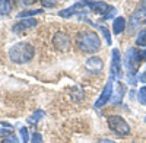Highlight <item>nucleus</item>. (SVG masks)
<instances>
[{"label":"nucleus","mask_w":146,"mask_h":143,"mask_svg":"<svg viewBox=\"0 0 146 143\" xmlns=\"http://www.w3.org/2000/svg\"><path fill=\"white\" fill-rule=\"evenodd\" d=\"M75 42H76V47L83 53L95 54L101 50V37L94 29L86 28V29L79 31L75 38Z\"/></svg>","instance_id":"1"},{"label":"nucleus","mask_w":146,"mask_h":143,"mask_svg":"<svg viewBox=\"0 0 146 143\" xmlns=\"http://www.w3.org/2000/svg\"><path fill=\"white\" fill-rule=\"evenodd\" d=\"M35 56V47L29 41H19L9 48V58L15 64H27Z\"/></svg>","instance_id":"2"},{"label":"nucleus","mask_w":146,"mask_h":143,"mask_svg":"<svg viewBox=\"0 0 146 143\" xmlns=\"http://www.w3.org/2000/svg\"><path fill=\"white\" fill-rule=\"evenodd\" d=\"M142 57H140V50L135 48V47H130L127 48V51L123 56V66L126 69V73H131L136 75V72L139 69V66L142 64Z\"/></svg>","instance_id":"3"},{"label":"nucleus","mask_w":146,"mask_h":143,"mask_svg":"<svg viewBox=\"0 0 146 143\" xmlns=\"http://www.w3.org/2000/svg\"><path fill=\"white\" fill-rule=\"evenodd\" d=\"M107 123H108V128L118 137H127L131 133V128H130L129 123L121 115H117V114L110 115Z\"/></svg>","instance_id":"4"},{"label":"nucleus","mask_w":146,"mask_h":143,"mask_svg":"<svg viewBox=\"0 0 146 143\" xmlns=\"http://www.w3.org/2000/svg\"><path fill=\"white\" fill-rule=\"evenodd\" d=\"M110 77L118 80L123 75V58H121L120 50L118 48H113L111 51V62H110Z\"/></svg>","instance_id":"5"},{"label":"nucleus","mask_w":146,"mask_h":143,"mask_svg":"<svg viewBox=\"0 0 146 143\" xmlns=\"http://www.w3.org/2000/svg\"><path fill=\"white\" fill-rule=\"evenodd\" d=\"M114 79H111V77H108V80H107V83H105V86H104V89H102V92L100 93V97H98V99L95 101V104H94V107L96 110L98 108H102L104 105H107L110 101H111V98H113V93H114Z\"/></svg>","instance_id":"6"},{"label":"nucleus","mask_w":146,"mask_h":143,"mask_svg":"<svg viewBox=\"0 0 146 143\" xmlns=\"http://www.w3.org/2000/svg\"><path fill=\"white\" fill-rule=\"evenodd\" d=\"M53 45L57 51H67L70 48V37L67 32L57 31L53 35Z\"/></svg>","instance_id":"7"},{"label":"nucleus","mask_w":146,"mask_h":143,"mask_svg":"<svg viewBox=\"0 0 146 143\" xmlns=\"http://www.w3.org/2000/svg\"><path fill=\"white\" fill-rule=\"evenodd\" d=\"M145 21H146V7L140 6L139 9L135 10V13L130 16L129 26H127V28H129V32H130V34H131V32H135Z\"/></svg>","instance_id":"8"},{"label":"nucleus","mask_w":146,"mask_h":143,"mask_svg":"<svg viewBox=\"0 0 146 143\" xmlns=\"http://www.w3.org/2000/svg\"><path fill=\"white\" fill-rule=\"evenodd\" d=\"M88 9H91L95 15H100V16L105 18L111 12L113 6L108 5L107 2H88Z\"/></svg>","instance_id":"9"},{"label":"nucleus","mask_w":146,"mask_h":143,"mask_svg":"<svg viewBox=\"0 0 146 143\" xmlns=\"http://www.w3.org/2000/svg\"><path fill=\"white\" fill-rule=\"evenodd\" d=\"M38 26V19L35 18H29V19H21L19 22H16L13 26H12V31L13 32H23V31H28L32 28Z\"/></svg>","instance_id":"10"},{"label":"nucleus","mask_w":146,"mask_h":143,"mask_svg":"<svg viewBox=\"0 0 146 143\" xmlns=\"http://www.w3.org/2000/svg\"><path fill=\"white\" fill-rule=\"evenodd\" d=\"M85 67L88 69V72H91V73L94 75H98L100 72L102 70L104 67V62H102V58L98 57V56H92L89 57L86 62H85Z\"/></svg>","instance_id":"11"},{"label":"nucleus","mask_w":146,"mask_h":143,"mask_svg":"<svg viewBox=\"0 0 146 143\" xmlns=\"http://www.w3.org/2000/svg\"><path fill=\"white\" fill-rule=\"evenodd\" d=\"M126 92H127V86L124 85V83L118 82V85H117V91H115V88H114V93H113L111 102H113V104H115V105L121 104V102H123V97L126 95Z\"/></svg>","instance_id":"12"},{"label":"nucleus","mask_w":146,"mask_h":143,"mask_svg":"<svg viewBox=\"0 0 146 143\" xmlns=\"http://www.w3.org/2000/svg\"><path fill=\"white\" fill-rule=\"evenodd\" d=\"M127 28V22H126V18L123 16H117L114 21H113V32L115 35H120L123 34Z\"/></svg>","instance_id":"13"},{"label":"nucleus","mask_w":146,"mask_h":143,"mask_svg":"<svg viewBox=\"0 0 146 143\" xmlns=\"http://www.w3.org/2000/svg\"><path fill=\"white\" fill-rule=\"evenodd\" d=\"M42 13V9H27V10H22L16 15V18L19 19H29V18H34L36 15H41Z\"/></svg>","instance_id":"14"},{"label":"nucleus","mask_w":146,"mask_h":143,"mask_svg":"<svg viewBox=\"0 0 146 143\" xmlns=\"http://www.w3.org/2000/svg\"><path fill=\"white\" fill-rule=\"evenodd\" d=\"M13 134V126L7 121H0V137H7Z\"/></svg>","instance_id":"15"},{"label":"nucleus","mask_w":146,"mask_h":143,"mask_svg":"<svg viewBox=\"0 0 146 143\" xmlns=\"http://www.w3.org/2000/svg\"><path fill=\"white\" fill-rule=\"evenodd\" d=\"M12 9H13V3L10 0H0V15L2 16L10 15Z\"/></svg>","instance_id":"16"},{"label":"nucleus","mask_w":146,"mask_h":143,"mask_svg":"<svg viewBox=\"0 0 146 143\" xmlns=\"http://www.w3.org/2000/svg\"><path fill=\"white\" fill-rule=\"evenodd\" d=\"M45 117V113L42 111V110H35L29 117H28V124H36L38 121H41V118H44Z\"/></svg>","instance_id":"17"},{"label":"nucleus","mask_w":146,"mask_h":143,"mask_svg":"<svg viewBox=\"0 0 146 143\" xmlns=\"http://www.w3.org/2000/svg\"><path fill=\"white\" fill-rule=\"evenodd\" d=\"M76 13H78V12L75 10V7H73V6H69V7H66V9L58 10V16H60V18H64V19H69V18H72V16H75Z\"/></svg>","instance_id":"18"},{"label":"nucleus","mask_w":146,"mask_h":143,"mask_svg":"<svg viewBox=\"0 0 146 143\" xmlns=\"http://www.w3.org/2000/svg\"><path fill=\"white\" fill-rule=\"evenodd\" d=\"M96 28H98V31L101 32V35L104 37V40L107 41V44H108V45H111L113 40H111V32H110V29H108L105 25H98Z\"/></svg>","instance_id":"19"},{"label":"nucleus","mask_w":146,"mask_h":143,"mask_svg":"<svg viewBox=\"0 0 146 143\" xmlns=\"http://www.w3.org/2000/svg\"><path fill=\"white\" fill-rule=\"evenodd\" d=\"M136 45L146 48V28H142L136 35Z\"/></svg>","instance_id":"20"},{"label":"nucleus","mask_w":146,"mask_h":143,"mask_svg":"<svg viewBox=\"0 0 146 143\" xmlns=\"http://www.w3.org/2000/svg\"><path fill=\"white\" fill-rule=\"evenodd\" d=\"M136 99H137V102H139L140 105L146 107V85L142 86V88L137 91V97H136Z\"/></svg>","instance_id":"21"},{"label":"nucleus","mask_w":146,"mask_h":143,"mask_svg":"<svg viewBox=\"0 0 146 143\" xmlns=\"http://www.w3.org/2000/svg\"><path fill=\"white\" fill-rule=\"evenodd\" d=\"M19 134H21V137H22V143H28V140H29V133H28V128H27V127H21Z\"/></svg>","instance_id":"22"},{"label":"nucleus","mask_w":146,"mask_h":143,"mask_svg":"<svg viewBox=\"0 0 146 143\" xmlns=\"http://www.w3.org/2000/svg\"><path fill=\"white\" fill-rule=\"evenodd\" d=\"M31 143H44L41 133H38V132L32 133V134H31Z\"/></svg>","instance_id":"23"},{"label":"nucleus","mask_w":146,"mask_h":143,"mask_svg":"<svg viewBox=\"0 0 146 143\" xmlns=\"http://www.w3.org/2000/svg\"><path fill=\"white\" fill-rule=\"evenodd\" d=\"M2 143H19V137L16 134H10V136L5 137Z\"/></svg>","instance_id":"24"},{"label":"nucleus","mask_w":146,"mask_h":143,"mask_svg":"<svg viewBox=\"0 0 146 143\" xmlns=\"http://www.w3.org/2000/svg\"><path fill=\"white\" fill-rule=\"evenodd\" d=\"M41 5L44 7H54L57 5V2H48V0H41Z\"/></svg>","instance_id":"25"},{"label":"nucleus","mask_w":146,"mask_h":143,"mask_svg":"<svg viewBox=\"0 0 146 143\" xmlns=\"http://www.w3.org/2000/svg\"><path fill=\"white\" fill-rule=\"evenodd\" d=\"M139 82H142V83H145V85H146V67H145V70L142 72V73L139 75Z\"/></svg>","instance_id":"26"},{"label":"nucleus","mask_w":146,"mask_h":143,"mask_svg":"<svg viewBox=\"0 0 146 143\" xmlns=\"http://www.w3.org/2000/svg\"><path fill=\"white\" fill-rule=\"evenodd\" d=\"M96 143H115L114 140H111V139H107V137H104V139H100Z\"/></svg>","instance_id":"27"},{"label":"nucleus","mask_w":146,"mask_h":143,"mask_svg":"<svg viewBox=\"0 0 146 143\" xmlns=\"http://www.w3.org/2000/svg\"><path fill=\"white\" fill-rule=\"evenodd\" d=\"M129 95H130V99H131V101L135 99V97H137V93H136V91H133V89H131V91L129 92Z\"/></svg>","instance_id":"28"},{"label":"nucleus","mask_w":146,"mask_h":143,"mask_svg":"<svg viewBox=\"0 0 146 143\" xmlns=\"http://www.w3.org/2000/svg\"><path fill=\"white\" fill-rule=\"evenodd\" d=\"M140 57H142V60H146V48L140 50Z\"/></svg>","instance_id":"29"},{"label":"nucleus","mask_w":146,"mask_h":143,"mask_svg":"<svg viewBox=\"0 0 146 143\" xmlns=\"http://www.w3.org/2000/svg\"><path fill=\"white\" fill-rule=\"evenodd\" d=\"M21 5H23V6H29V5H34L35 2H34V0H32V2H25V0H23V2H19Z\"/></svg>","instance_id":"30"},{"label":"nucleus","mask_w":146,"mask_h":143,"mask_svg":"<svg viewBox=\"0 0 146 143\" xmlns=\"http://www.w3.org/2000/svg\"><path fill=\"white\" fill-rule=\"evenodd\" d=\"M142 6H143V7H146V2H143V3H142Z\"/></svg>","instance_id":"31"},{"label":"nucleus","mask_w":146,"mask_h":143,"mask_svg":"<svg viewBox=\"0 0 146 143\" xmlns=\"http://www.w3.org/2000/svg\"><path fill=\"white\" fill-rule=\"evenodd\" d=\"M145 123H146V117H145Z\"/></svg>","instance_id":"32"}]
</instances>
